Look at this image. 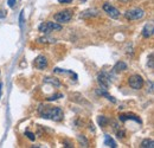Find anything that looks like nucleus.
Instances as JSON below:
<instances>
[{"label": "nucleus", "instance_id": "obj_4", "mask_svg": "<svg viewBox=\"0 0 154 148\" xmlns=\"http://www.w3.org/2000/svg\"><path fill=\"white\" fill-rule=\"evenodd\" d=\"M128 83H129V85H130L133 89L139 90V89H141L142 85H143V78H142L140 75H133V76H130V77L128 78Z\"/></svg>", "mask_w": 154, "mask_h": 148}, {"label": "nucleus", "instance_id": "obj_17", "mask_svg": "<svg viewBox=\"0 0 154 148\" xmlns=\"http://www.w3.org/2000/svg\"><path fill=\"white\" fill-rule=\"evenodd\" d=\"M53 71H54V72H57V73H69V75L73 76V77L77 79V75H76V73H73L72 71H69V70H62V69H59V67H56Z\"/></svg>", "mask_w": 154, "mask_h": 148}, {"label": "nucleus", "instance_id": "obj_15", "mask_svg": "<svg viewBox=\"0 0 154 148\" xmlns=\"http://www.w3.org/2000/svg\"><path fill=\"white\" fill-rule=\"evenodd\" d=\"M104 143H105L108 147H111V148H116V147H117L116 142H115L109 135H105V141H104Z\"/></svg>", "mask_w": 154, "mask_h": 148}, {"label": "nucleus", "instance_id": "obj_11", "mask_svg": "<svg viewBox=\"0 0 154 148\" xmlns=\"http://www.w3.org/2000/svg\"><path fill=\"white\" fill-rule=\"evenodd\" d=\"M124 70H127V64L123 62H117L113 67L114 72H120V71H124Z\"/></svg>", "mask_w": 154, "mask_h": 148}, {"label": "nucleus", "instance_id": "obj_6", "mask_svg": "<svg viewBox=\"0 0 154 148\" xmlns=\"http://www.w3.org/2000/svg\"><path fill=\"white\" fill-rule=\"evenodd\" d=\"M103 11L113 19H118L120 18V11L117 8H115L114 6H111L110 4H104L103 5Z\"/></svg>", "mask_w": 154, "mask_h": 148}, {"label": "nucleus", "instance_id": "obj_8", "mask_svg": "<svg viewBox=\"0 0 154 148\" xmlns=\"http://www.w3.org/2000/svg\"><path fill=\"white\" fill-rule=\"evenodd\" d=\"M33 64H34L38 69L43 70V69H45V67L47 66V59H46L45 56H41V54H40V56H38V57L34 59Z\"/></svg>", "mask_w": 154, "mask_h": 148}, {"label": "nucleus", "instance_id": "obj_24", "mask_svg": "<svg viewBox=\"0 0 154 148\" xmlns=\"http://www.w3.org/2000/svg\"><path fill=\"white\" fill-rule=\"evenodd\" d=\"M58 2H60V4H70V2H72V0H58Z\"/></svg>", "mask_w": 154, "mask_h": 148}, {"label": "nucleus", "instance_id": "obj_21", "mask_svg": "<svg viewBox=\"0 0 154 148\" xmlns=\"http://www.w3.org/2000/svg\"><path fill=\"white\" fill-rule=\"evenodd\" d=\"M25 135L31 140V141H34V139H36V136H34V134L33 133H31V131H25Z\"/></svg>", "mask_w": 154, "mask_h": 148}, {"label": "nucleus", "instance_id": "obj_7", "mask_svg": "<svg viewBox=\"0 0 154 148\" xmlns=\"http://www.w3.org/2000/svg\"><path fill=\"white\" fill-rule=\"evenodd\" d=\"M98 83H100V85H101V89H104V90H107L108 89V86H109V77H108V75H107V72H101L100 75H98Z\"/></svg>", "mask_w": 154, "mask_h": 148}, {"label": "nucleus", "instance_id": "obj_14", "mask_svg": "<svg viewBox=\"0 0 154 148\" xmlns=\"http://www.w3.org/2000/svg\"><path fill=\"white\" fill-rule=\"evenodd\" d=\"M114 130H115V133H116V135H117L118 139H123V137H124L126 131H124L123 129H118V126H117L116 123H114Z\"/></svg>", "mask_w": 154, "mask_h": 148}, {"label": "nucleus", "instance_id": "obj_23", "mask_svg": "<svg viewBox=\"0 0 154 148\" xmlns=\"http://www.w3.org/2000/svg\"><path fill=\"white\" fill-rule=\"evenodd\" d=\"M7 4H8V6L12 8V7H14V5H15V0H8Z\"/></svg>", "mask_w": 154, "mask_h": 148}, {"label": "nucleus", "instance_id": "obj_19", "mask_svg": "<svg viewBox=\"0 0 154 148\" xmlns=\"http://www.w3.org/2000/svg\"><path fill=\"white\" fill-rule=\"evenodd\" d=\"M153 57H154L153 53H150L149 57H148V66H149L150 69H154V60H153Z\"/></svg>", "mask_w": 154, "mask_h": 148}, {"label": "nucleus", "instance_id": "obj_27", "mask_svg": "<svg viewBox=\"0 0 154 148\" xmlns=\"http://www.w3.org/2000/svg\"><path fill=\"white\" fill-rule=\"evenodd\" d=\"M81 2H85V1H88V0H79Z\"/></svg>", "mask_w": 154, "mask_h": 148}, {"label": "nucleus", "instance_id": "obj_25", "mask_svg": "<svg viewBox=\"0 0 154 148\" xmlns=\"http://www.w3.org/2000/svg\"><path fill=\"white\" fill-rule=\"evenodd\" d=\"M5 15H6V13L4 11H0V18H4Z\"/></svg>", "mask_w": 154, "mask_h": 148}, {"label": "nucleus", "instance_id": "obj_26", "mask_svg": "<svg viewBox=\"0 0 154 148\" xmlns=\"http://www.w3.org/2000/svg\"><path fill=\"white\" fill-rule=\"evenodd\" d=\"M1 86H2V83H0V97H1Z\"/></svg>", "mask_w": 154, "mask_h": 148}, {"label": "nucleus", "instance_id": "obj_13", "mask_svg": "<svg viewBox=\"0 0 154 148\" xmlns=\"http://www.w3.org/2000/svg\"><path fill=\"white\" fill-rule=\"evenodd\" d=\"M141 147L142 148H153L154 147V141L150 140V139H145L142 142H141Z\"/></svg>", "mask_w": 154, "mask_h": 148}, {"label": "nucleus", "instance_id": "obj_20", "mask_svg": "<svg viewBox=\"0 0 154 148\" xmlns=\"http://www.w3.org/2000/svg\"><path fill=\"white\" fill-rule=\"evenodd\" d=\"M19 25H20V28L23 30L24 28V11L20 12V17H19Z\"/></svg>", "mask_w": 154, "mask_h": 148}, {"label": "nucleus", "instance_id": "obj_12", "mask_svg": "<svg viewBox=\"0 0 154 148\" xmlns=\"http://www.w3.org/2000/svg\"><path fill=\"white\" fill-rule=\"evenodd\" d=\"M97 11L96 9H86L81 13V18H89V17H96Z\"/></svg>", "mask_w": 154, "mask_h": 148}, {"label": "nucleus", "instance_id": "obj_18", "mask_svg": "<svg viewBox=\"0 0 154 148\" xmlns=\"http://www.w3.org/2000/svg\"><path fill=\"white\" fill-rule=\"evenodd\" d=\"M97 122H98V124H100L101 127H103V126H105L109 121H108V118H107L105 116H98V117H97Z\"/></svg>", "mask_w": 154, "mask_h": 148}, {"label": "nucleus", "instance_id": "obj_22", "mask_svg": "<svg viewBox=\"0 0 154 148\" xmlns=\"http://www.w3.org/2000/svg\"><path fill=\"white\" fill-rule=\"evenodd\" d=\"M59 97H63V95H62V94H57V95H54V96L49 97V98H47V101H54V99H58Z\"/></svg>", "mask_w": 154, "mask_h": 148}, {"label": "nucleus", "instance_id": "obj_1", "mask_svg": "<svg viewBox=\"0 0 154 148\" xmlns=\"http://www.w3.org/2000/svg\"><path fill=\"white\" fill-rule=\"evenodd\" d=\"M38 112L43 118L53 120L57 122L63 120V110L59 107H51V105L40 104L38 108Z\"/></svg>", "mask_w": 154, "mask_h": 148}, {"label": "nucleus", "instance_id": "obj_10", "mask_svg": "<svg viewBox=\"0 0 154 148\" xmlns=\"http://www.w3.org/2000/svg\"><path fill=\"white\" fill-rule=\"evenodd\" d=\"M118 120L122 121V122H124L127 120H133V121H135L137 123H141V118L137 117L136 115H133V114H122V115L118 116Z\"/></svg>", "mask_w": 154, "mask_h": 148}, {"label": "nucleus", "instance_id": "obj_5", "mask_svg": "<svg viewBox=\"0 0 154 148\" xmlns=\"http://www.w3.org/2000/svg\"><path fill=\"white\" fill-rule=\"evenodd\" d=\"M53 18H54V20L58 21V22H68V21L71 19V11H70V9L60 11V12L56 13Z\"/></svg>", "mask_w": 154, "mask_h": 148}, {"label": "nucleus", "instance_id": "obj_9", "mask_svg": "<svg viewBox=\"0 0 154 148\" xmlns=\"http://www.w3.org/2000/svg\"><path fill=\"white\" fill-rule=\"evenodd\" d=\"M153 32H154V25H153V22H148L145 25V27L142 30V36L145 38H149L153 34Z\"/></svg>", "mask_w": 154, "mask_h": 148}, {"label": "nucleus", "instance_id": "obj_2", "mask_svg": "<svg viewBox=\"0 0 154 148\" xmlns=\"http://www.w3.org/2000/svg\"><path fill=\"white\" fill-rule=\"evenodd\" d=\"M39 31L43 32V33H50L51 31H59L62 30V26L57 22H52V21H46V22H43L39 25Z\"/></svg>", "mask_w": 154, "mask_h": 148}, {"label": "nucleus", "instance_id": "obj_16", "mask_svg": "<svg viewBox=\"0 0 154 148\" xmlns=\"http://www.w3.org/2000/svg\"><path fill=\"white\" fill-rule=\"evenodd\" d=\"M44 82H45V83L53 84V85H56V86H60V82H59L57 78H50V77H45V78H44Z\"/></svg>", "mask_w": 154, "mask_h": 148}, {"label": "nucleus", "instance_id": "obj_3", "mask_svg": "<svg viewBox=\"0 0 154 148\" xmlns=\"http://www.w3.org/2000/svg\"><path fill=\"white\" fill-rule=\"evenodd\" d=\"M126 18L129 20H140L145 17V11L141 8H131L124 13Z\"/></svg>", "mask_w": 154, "mask_h": 148}]
</instances>
